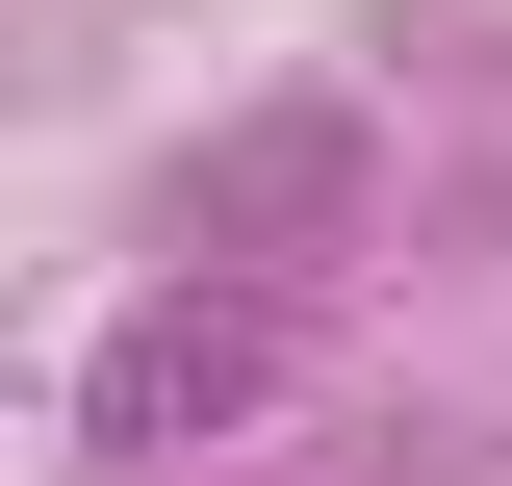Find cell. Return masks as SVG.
<instances>
[{
    "mask_svg": "<svg viewBox=\"0 0 512 486\" xmlns=\"http://www.w3.org/2000/svg\"><path fill=\"white\" fill-rule=\"evenodd\" d=\"M308 359V282H256V256H180V282L128 307L103 359H77V461H205L231 410H282Z\"/></svg>",
    "mask_w": 512,
    "mask_h": 486,
    "instance_id": "6da1fadb",
    "label": "cell"
},
{
    "mask_svg": "<svg viewBox=\"0 0 512 486\" xmlns=\"http://www.w3.org/2000/svg\"><path fill=\"white\" fill-rule=\"evenodd\" d=\"M359 231V103H256V128H205V180H180V256H256V282H308V256Z\"/></svg>",
    "mask_w": 512,
    "mask_h": 486,
    "instance_id": "7a4b0ae2",
    "label": "cell"
}]
</instances>
